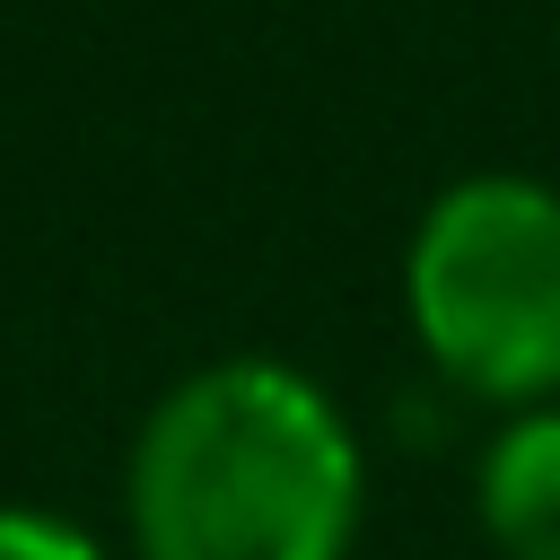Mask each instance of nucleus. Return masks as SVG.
I'll list each match as a JSON object with an SVG mask.
<instances>
[{"label": "nucleus", "instance_id": "nucleus-4", "mask_svg": "<svg viewBox=\"0 0 560 560\" xmlns=\"http://www.w3.org/2000/svg\"><path fill=\"white\" fill-rule=\"evenodd\" d=\"M0 560H114V551H105L79 516L9 499V508H0Z\"/></svg>", "mask_w": 560, "mask_h": 560}, {"label": "nucleus", "instance_id": "nucleus-2", "mask_svg": "<svg viewBox=\"0 0 560 560\" xmlns=\"http://www.w3.org/2000/svg\"><path fill=\"white\" fill-rule=\"evenodd\" d=\"M402 306L455 394L560 402V192L508 166L455 175L402 245Z\"/></svg>", "mask_w": 560, "mask_h": 560}, {"label": "nucleus", "instance_id": "nucleus-1", "mask_svg": "<svg viewBox=\"0 0 560 560\" xmlns=\"http://www.w3.org/2000/svg\"><path fill=\"white\" fill-rule=\"evenodd\" d=\"M368 455L324 376L289 359H210L175 376L122 464L140 560H350Z\"/></svg>", "mask_w": 560, "mask_h": 560}, {"label": "nucleus", "instance_id": "nucleus-3", "mask_svg": "<svg viewBox=\"0 0 560 560\" xmlns=\"http://www.w3.org/2000/svg\"><path fill=\"white\" fill-rule=\"evenodd\" d=\"M472 508L499 560H560V402L499 420L472 472Z\"/></svg>", "mask_w": 560, "mask_h": 560}]
</instances>
